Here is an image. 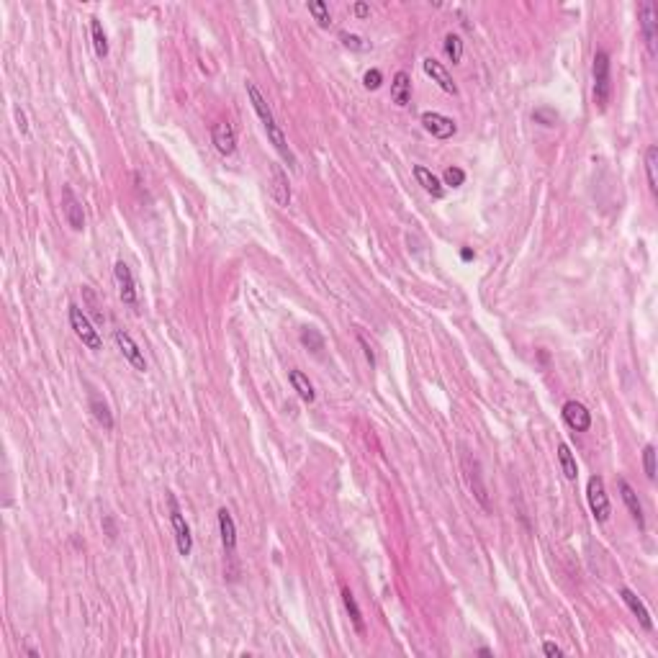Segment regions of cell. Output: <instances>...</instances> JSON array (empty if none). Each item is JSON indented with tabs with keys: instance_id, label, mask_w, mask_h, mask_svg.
I'll list each match as a JSON object with an SVG mask.
<instances>
[{
	"instance_id": "cell-23",
	"label": "cell",
	"mask_w": 658,
	"mask_h": 658,
	"mask_svg": "<svg viewBox=\"0 0 658 658\" xmlns=\"http://www.w3.org/2000/svg\"><path fill=\"white\" fill-rule=\"evenodd\" d=\"M343 605L345 609H347V614H350L352 625H355V630L358 632H365V623H363V612H360L358 602H355V594H352L350 589L343 587Z\"/></svg>"
},
{
	"instance_id": "cell-36",
	"label": "cell",
	"mask_w": 658,
	"mask_h": 658,
	"mask_svg": "<svg viewBox=\"0 0 658 658\" xmlns=\"http://www.w3.org/2000/svg\"><path fill=\"white\" fill-rule=\"evenodd\" d=\"M358 343H360V347H363V352H365V360L370 363V368H373V365H376V352H373V347L365 343V337H363V334L358 337Z\"/></svg>"
},
{
	"instance_id": "cell-10",
	"label": "cell",
	"mask_w": 658,
	"mask_h": 658,
	"mask_svg": "<svg viewBox=\"0 0 658 658\" xmlns=\"http://www.w3.org/2000/svg\"><path fill=\"white\" fill-rule=\"evenodd\" d=\"M114 278L116 283H119V293H121V301L126 304V306H137V283H134V275H132V268L123 263V260H119V263L114 265Z\"/></svg>"
},
{
	"instance_id": "cell-7",
	"label": "cell",
	"mask_w": 658,
	"mask_h": 658,
	"mask_svg": "<svg viewBox=\"0 0 658 658\" xmlns=\"http://www.w3.org/2000/svg\"><path fill=\"white\" fill-rule=\"evenodd\" d=\"M422 126H424L435 139H442V141L453 139L458 132L456 121L448 119V116L438 114V111H424V114H422Z\"/></svg>"
},
{
	"instance_id": "cell-11",
	"label": "cell",
	"mask_w": 658,
	"mask_h": 658,
	"mask_svg": "<svg viewBox=\"0 0 658 658\" xmlns=\"http://www.w3.org/2000/svg\"><path fill=\"white\" fill-rule=\"evenodd\" d=\"M211 141H214L216 152L224 155V157L234 155V150H237V134H234V129H232V123L229 121L214 123V129H211Z\"/></svg>"
},
{
	"instance_id": "cell-33",
	"label": "cell",
	"mask_w": 658,
	"mask_h": 658,
	"mask_svg": "<svg viewBox=\"0 0 658 658\" xmlns=\"http://www.w3.org/2000/svg\"><path fill=\"white\" fill-rule=\"evenodd\" d=\"M442 178H445V185H450V188H460L465 183V173L460 167H448Z\"/></svg>"
},
{
	"instance_id": "cell-39",
	"label": "cell",
	"mask_w": 658,
	"mask_h": 658,
	"mask_svg": "<svg viewBox=\"0 0 658 658\" xmlns=\"http://www.w3.org/2000/svg\"><path fill=\"white\" fill-rule=\"evenodd\" d=\"M352 10H355V16H358V18H368L370 16V8L365 6V3H355V8H352Z\"/></svg>"
},
{
	"instance_id": "cell-20",
	"label": "cell",
	"mask_w": 658,
	"mask_h": 658,
	"mask_svg": "<svg viewBox=\"0 0 658 658\" xmlns=\"http://www.w3.org/2000/svg\"><path fill=\"white\" fill-rule=\"evenodd\" d=\"M620 494H623V501H625V507H627V512H630V517L638 522V527H646V517H643V507H641V501H638V494L632 492V486L625 478H620Z\"/></svg>"
},
{
	"instance_id": "cell-26",
	"label": "cell",
	"mask_w": 658,
	"mask_h": 658,
	"mask_svg": "<svg viewBox=\"0 0 658 658\" xmlns=\"http://www.w3.org/2000/svg\"><path fill=\"white\" fill-rule=\"evenodd\" d=\"M299 340H301V345L306 347V350H311V352H322L324 350V337L319 334V329H314V327H304L301 329V334H299Z\"/></svg>"
},
{
	"instance_id": "cell-18",
	"label": "cell",
	"mask_w": 658,
	"mask_h": 658,
	"mask_svg": "<svg viewBox=\"0 0 658 658\" xmlns=\"http://www.w3.org/2000/svg\"><path fill=\"white\" fill-rule=\"evenodd\" d=\"M414 178H417V183L424 188V193H430L432 198H442V196H445V185L440 183L438 175H432L430 167L414 165Z\"/></svg>"
},
{
	"instance_id": "cell-25",
	"label": "cell",
	"mask_w": 658,
	"mask_h": 658,
	"mask_svg": "<svg viewBox=\"0 0 658 658\" xmlns=\"http://www.w3.org/2000/svg\"><path fill=\"white\" fill-rule=\"evenodd\" d=\"M656 165H658V147H656V144H650L648 150H646V175H648V191L653 196L658 193Z\"/></svg>"
},
{
	"instance_id": "cell-17",
	"label": "cell",
	"mask_w": 658,
	"mask_h": 658,
	"mask_svg": "<svg viewBox=\"0 0 658 658\" xmlns=\"http://www.w3.org/2000/svg\"><path fill=\"white\" fill-rule=\"evenodd\" d=\"M620 597H623V602L627 607H630V612L638 617V623L646 627V630H653V620H650V612L646 609V605H643V599L632 591V589H627V587H623L620 589Z\"/></svg>"
},
{
	"instance_id": "cell-24",
	"label": "cell",
	"mask_w": 658,
	"mask_h": 658,
	"mask_svg": "<svg viewBox=\"0 0 658 658\" xmlns=\"http://www.w3.org/2000/svg\"><path fill=\"white\" fill-rule=\"evenodd\" d=\"M90 34H93V46H96V54L101 57V60H105V57H108V39H105L103 24H101L96 16L90 18Z\"/></svg>"
},
{
	"instance_id": "cell-37",
	"label": "cell",
	"mask_w": 658,
	"mask_h": 658,
	"mask_svg": "<svg viewBox=\"0 0 658 658\" xmlns=\"http://www.w3.org/2000/svg\"><path fill=\"white\" fill-rule=\"evenodd\" d=\"M543 653L545 656H551V658H555V656H563V650L555 646V643H551V641H545L543 643Z\"/></svg>"
},
{
	"instance_id": "cell-5",
	"label": "cell",
	"mask_w": 658,
	"mask_h": 658,
	"mask_svg": "<svg viewBox=\"0 0 658 658\" xmlns=\"http://www.w3.org/2000/svg\"><path fill=\"white\" fill-rule=\"evenodd\" d=\"M638 16H641V31H643V39H646V46H648V54L650 57H656V52H658V6L653 3V0H646V3H641Z\"/></svg>"
},
{
	"instance_id": "cell-4",
	"label": "cell",
	"mask_w": 658,
	"mask_h": 658,
	"mask_svg": "<svg viewBox=\"0 0 658 658\" xmlns=\"http://www.w3.org/2000/svg\"><path fill=\"white\" fill-rule=\"evenodd\" d=\"M70 327L85 347H90V350H101V347H103V340H101L98 329L90 324V319L85 316V311H83L80 306H75V304L70 306Z\"/></svg>"
},
{
	"instance_id": "cell-40",
	"label": "cell",
	"mask_w": 658,
	"mask_h": 658,
	"mask_svg": "<svg viewBox=\"0 0 658 658\" xmlns=\"http://www.w3.org/2000/svg\"><path fill=\"white\" fill-rule=\"evenodd\" d=\"M460 257H463V260H474V250H471V247H463V250H460Z\"/></svg>"
},
{
	"instance_id": "cell-35",
	"label": "cell",
	"mask_w": 658,
	"mask_h": 658,
	"mask_svg": "<svg viewBox=\"0 0 658 658\" xmlns=\"http://www.w3.org/2000/svg\"><path fill=\"white\" fill-rule=\"evenodd\" d=\"M13 116H16V123H18V132H21V137H28V121H26L24 108H21V105H13Z\"/></svg>"
},
{
	"instance_id": "cell-3",
	"label": "cell",
	"mask_w": 658,
	"mask_h": 658,
	"mask_svg": "<svg viewBox=\"0 0 658 658\" xmlns=\"http://www.w3.org/2000/svg\"><path fill=\"white\" fill-rule=\"evenodd\" d=\"M587 501L597 522H607V519H609L612 504H609V496H607L605 478H602V476H591L587 481Z\"/></svg>"
},
{
	"instance_id": "cell-6",
	"label": "cell",
	"mask_w": 658,
	"mask_h": 658,
	"mask_svg": "<svg viewBox=\"0 0 658 658\" xmlns=\"http://www.w3.org/2000/svg\"><path fill=\"white\" fill-rule=\"evenodd\" d=\"M247 88V96H250V101H252V108L257 111V116H260V121H263L265 132H268V137H272V134H278L281 129H278V123H275V116H272L270 105H268V98L260 93V88L254 85L252 80H247L245 83Z\"/></svg>"
},
{
	"instance_id": "cell-27",
	"label": "cell",
	"mask_w": 658,
	"mask_h": 658,
	"mask_svg": "<svg viewBox=\"0 0 658 658\" xmlns=\"http://www.w3.org/2000/svg\"><path fill=\"white\" fill-rule=\"evenodd\" d=\"M90 409L96 414V419L103 424V430H114V417H111V412H108V406H105L103 401H98L96 396H93V399H90Z\"/></svg>"
},
{
	"instance_id": "cell-2",
	"label": "cell",
	"mask_w": 658,
	"mask_h": 658,
	"mask_svg": "<svg viewBox=\"0 0 658 658\" xmlns=\"http://www.w3.org/2000/svg\"><path fill=\"white\" fill-rule=\"evenodd\" d=\"M167 507H170V522H173V533H175L178 553L191 555V551H193V535H191V527L185 522L183 512H180V504H178L173 492H167Z\"/></svg>"
},
{
	"instance_id": "cell-31",
	"label": "cell",
	"mask_w": 658,
	"mask_h": 658,
	"mask_svg": "<svg viewBox=\"0 0 658 658\" xmlns=\"http://www.w3.org/2000/svg\"><path fill=\"white\" fill-rule=\"evenodd\" d=\"M643 468H646V478L656 481V448L653 445L643 448Z\"/></svg>"
},
{
	"instance_id": "cell-30",
	"label": "cell",
	"mask_w": 658,
	"mask_h": 658,
	"mask_svg": "<svg viewBox=\"0 0 658 658\" xmlns=\"http://www.w3.org/2000/svg\"><path fill=\"white\" fill-rule=\"evenodd\" d=\"M340 42H343L347 49H352V52H368L370 49V42H365V39L358 34H350V31H343V34H340Z\"/></svg>"
},
{
	"instance_id": "cell-8",
	"label": "cell",
	"mask_w": 658,
	"mask_h": 658,
	"mask_svg": "<svg viewBox=\"0 0 658 658\" xmlns=\"http://www.w3.org/2000/svg\"><path fill=\"white\" fill-rule=\"evenodd\" d=\"M463 468H465V478H468V483H471V492H474L476 501L481 504L486 512L492 509V504H489V494H486V486H483V478H481V465H478V460H476L474 456H465L463 458Z\"/></svg>"
},
{
	"instance_id": "cell-21",
	"label": "cell",
	"mask_w": 658,
	"mask_h": 658,
	"mask_svg": "<svg viewBox=\"0 0 658 658\" xmlns=\"http://www.w3.org/2000/svg\"><path fill=\"white\" fill-rule=\"evenodd\" d=\"M288 381H291V386H293V391L306 401V404H314V399H316V391H314V383L309 381V376L306 373H301V370H288Z\"/></svg>"
},
{
	"instance_id": "cell-1",
	"label": "cell",
	"mask_w": 658,
	"mask_h": 658,
	"mask_svg": "<svg viewBox=\"0 0 658 658\" xmlns=\"http://www.w3.org/2000/svg\"><path fill=\"white\" fill-rule=\"evenodd\" d=\"M594 103L599 105V111H607V105L612 101V75H609V54L599 49L594 54Z\"/></svg>"
},
{
	"instance_id": "cell-38",
	"label": "cell",
	"mask_w": 658,
	"mask_h": 658,
	"mask_svg": "<svg viewBox=\"0 0 658 658\" xmlns=\"http://www.w3.org/2000/svg\"><path fill=\"white\" fill-rule=\"evenodd\" d=\"M103 527H105V533H108V537H111V540H116V525H114V517H103Z\"/></svg>"
},
{
	"instance_id": "cell-12",
	"label": "cell",
	"mask_w": 658,
	"mask_h": 658,
	"mask_svg": "<svg viewBox=\"0 0 658 658\" xmlns=\"http://www.w3.org/2000/svg\"><path fill=\"white\" fill-rule=\"evenodd\" d=\"M116 345H119V350H121V355L126 358V363L132 365L134 370H139V373H144L147 370V360H144V352L139 350V345L134 343L132 337L126 332H116Z\"/></svg>"
},
{
	"instance_id": "cell-19",
	"label": "cell",
	"mask_w": 658,
	"mask_h": 658,
	"mask_svg": "<svg viewBox=\"0 0 658 658\" xmlns=\"http://www.w3.org/2000/svg\"><path fill=\"white\" fill-rule=\"evenodd\" d=\"M391 101H394L396 105H409V101H412V80H409V75H406L404 70H399L394 75V83H391Z\"/></svg>"
},
{
	"instance_id": "cell-9",
	"label": "cell",
	"mask_w": 658,
	"mask_h": 658,
	"mask_svg": "<svg viewBox=\"0 0 658 658\" xmlns=\"http://www.w3.org/2000/svg\"><path fill=\"white\" fill-rule=\"evenodd\" d=\"M62 211H64V219L70 224L72 232H83L85 229V214H83V203L78 201V196L72 193L70 185L62 188Z\"/></svg>"
},
{
	"instance_id": "cell-22",
	"label": "cell",
	"mask_w": 658,
	"mask_h": 658,
	"mask_svg": "<svg viewBox=\"0 0 658 658\" xmlns=\"http://www.w3.org/2000/svg\"><path fill=\"white\" fill-rule=\"evenodd\" d=\"M558 463H561L563 476H566L569 481H576V476H579V465H576V458H573V453H571V448L566 445V442L558 445Z\"/></svg>"
},
{
	"instance_id": "cell-34",
	"label": "cell",
	"mask_w": 658,
	"mask_h": 658,
	"mask_svg": "<svg viewBox=\"0 0 658 658\" xmlns=\"http://www.w3.org/2000/svg\"><path fill=\"white\" fill-rule=\"evenodd\" d=\"M381 83H383V75H381V70H368L365 72V78H363V85L368 90H378L381 88Z\"/></svg>"
},
{
	"instance_id": "cell-14",
	"label": "cell",
	"mask_w": 658,
	"mask_h": 658,
	"mask_svg": "<svg viewBox=\"0 0 658 658\" xmlns=\"http://www.w3.org/2000/svg\"><path fill=\"white\" fill-rule=\"evenodd\" d=\"M219 535L221 545H224V553L229 558H234V553H237V525H234L229 509H219Z\"/></svg>"
},
{
	"instance_id": "cell-32",
	"label": "cell",
	"mask_w": 658,
	"mask_h": 658,
	"mask_svg": "<svg viewBox=\"0 0 658 658\" xmlns=\"http://www.w3.org/2000/svg\"><path fill=\"white\" fill-rule=\"evenodd\" d=\"M533 119H535L537 123H543V126H555V121H558V114H555L553 108H535Z\"/></svg>"
},
{
	"instance_id": "cell-29",
	"label": "cell",
	"mask_w": 658,
	"mask_h": 658,
	"mask_svg": "<svg viewBox=\"0 0 658 658\" xmlns=\"http://www.w3.org/2000/svg\"><path fill=\"white\" fill-rule=\"evenodd\" d=\"M309 13L316 18V24L322 28H327L329 24H332V16H329V6L327 3H322V0H314V3H309Z\"/></svg>"
},
{
	"instance_id": "cell-28",
	"label": "cell",
	"mask_w": 658,
	"mask_h": 658,
	"mask_svg": "<svg viewBox=\"0 0 658 658\" xmlns=\"http://www.w3.org/2000/svg\"><path fill=\"white\" fill-rule=\"evenodd\" d=\"M445 54L453 60V64H458V62L463 60V39H460L458 34L445 36Z\"/></svg>"
},
{
	"instance_id": "cell-15",
	"label": "cell",
	"mask_w": 658,
	"mask_h": 658,
	"mask_svg": "<svg viewBox=\"0 0 658 658\" xmlns=\"http://www.w3.org/2000/svg\"><path fill=\"white\" fill-rule=\"evenodd\" d=\"M563 419L571 430L576 432H587L591 427V414L587 412V406L579 404V401H566L563 404Z\"/></svg>"
},
{
	"instance_id": "cell-16",
	"label": "cell",
	"mask_w": 658,
	"mask_h": 658,
	"mask_svg": "<svg viewBox=\"0 0 658 658\" xmlns=\"http://www.w3.org/2000/svg\"><path fill=\"white\" fill-rule=\"evenodd\" d=\"M422 67H424V72L432 78V83H438L440 88L445 90V93H450V96H458V85L456 80H453V75H450L442 64H440L438 60H432V57H427V60L422 62Z\"/></svg>"
},
{
	"instance_id": "cell-13",
	"label": "cell",
	"mask_w": 658,
	"mask_h": 658,
	"mask_svg": "<svg viewBox=\"0 0 658 658\" xmlns=\"http://www.w3.org/2000/svg\"><path fill=\"white\" fill-rule=\"evenodd\" d=\"M270 193L272 198H275V203L281 206V209H288L291 206V185H288V175H286V170H283L278 162H272L270 165Z\"/></svg>"
}]
</instances>
